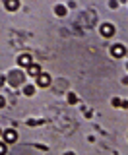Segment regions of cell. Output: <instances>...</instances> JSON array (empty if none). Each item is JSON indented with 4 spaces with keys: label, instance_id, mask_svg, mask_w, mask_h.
<instances>
[{
    "label": "cell",
    "instance_id": "8fae6325",
    "mask_svg": "<svg viewBox=\"0 0 128 155\" xmlns=\"http://www.w3.org/2000/svg\"><path fill=\"white\" fill-rule=\"evenodd\" d=\"M68 103H72V105H74V103H78V97L74 95V93H70V95H68Z\"/></svg>",
    "mask_w": 128,
    "mask_h": 155
},
{
    "label": "cell",
    "instance_id": "8992f818",
    "mask_svg": "<svg viewBox=\"0 0 128 155\" xmlns=\"http://www.w3.org/2000/svg\"><path fill=\"white\" fill-rule=\"evenodd\" d=\"M27 72H29V76L39 78V76H41V66H39V64H31V66L27 68Z\"/></svg>",
    "mask_w": 128,
    "mask_h": 155
},
{
    "label": "cell",
    "instance_id": "ba28073f",
    "mask_svg": "<svg viewBox=\"0 0 128 155\" xmlns=\"http://www.w3.org/2000/svg\"><path fill=\"white\" fill-rule=\"evenodd\" d=\"M12 78H14V80H12V84H14V85H18L19 81L23 80V76H22V74H12Z\"/></svg>",
    "mask_w": 128,
    "mask_h": 155
},
{
    "label": "cell",
    "instance_id": "5b68a950",
    "mask_svg": "<svg viewBox=\"0 0 128 155\" xmlns=\"http://www.w3.org/2000/svg\"><path fill=\"white\" fill-rule=\"evenodd\" d=\"M37 80H39V85H41V87L51 85V76H49V74H41V76L37 78Z\"/></svg>",
    "mask_w": 128,
    "mask_h": 155
},
{
    "label": "cell",
    "instance_id": "4fadbf2b",
    "mask_svg": "<svg viewBox=\"0 0 128 155\" xmlns=\"http://www.w3.org/2000/svg\"><path fill=\"white\" fill-rule=\"evenodd\" d=\"M120 103H122V101H120V99H116V97H115V99H113V105H115V107H119Z\"/></svg>",
    "mask_w": 128,
    "mask_h": 155
},
{
    "label": "cell",
    "instance_id": "3957f363",
    "mask_svg": "<svg viewBox=\"0 0 128 155\" xmlns=\"http://www.w3.org/2000/svg\"><path fill=\"white\" fill-rule=\"evenodd\" d=\"M4 140H6L8 143H14V142H18V134L14 132V130H6V132H4Z\"/></svg>",
    "mask_w": 128,
    "mask_h": 155
},
{
    "label": "cell",
    "instance_id": "2e32d148",
    "mask_svg": "<svg viewBox=\"0 0 128 155\" xmlns=\"http://www.w3.org/2000/svg\"><path fill=\"white\" fill-rule=\"evenodd\" d=\"M0 134H2V130H0Z\"/></svg>",
    "mask_w": 128,
    "mask_h": 155
},
{
    "label": "cell",
    "instance_id": "52a82bcc",
    "mask_svg": "<svg viewBox=\"0 0 128 155\" xmlns=\"http://www.w3.org/2000/svg\"><path fill=\"white\" fill-rule=\"evenodd\" d=\"M6 8L14 12V10H18V8H19V2H18V0H8V2H6Z\"/></svg>",
    "mask_w": 128,
    "mask_h": 155
},
{
    "label": "cell",
    "instance_id": "9a60e30c",
    "mask_svg": "<svg viewBox=\"0 0 128 155\" xmlns=\"http://www.w3.org/2000/svg\"><path fill=\"white\" fill-rule=\"evenodd\" d=\"M66 155H74V153H72V151H68V153H66Z\"/></svg>",
    "mask_w": 128,
    "mask_h": 155
},
{
    "label": "cell",
    "instance_id": "9c48e42d",
    "mask_svg": "<svg viewBox=\"0 0 128 155\" xmlns=\"http://www.w3.org/2000/svg\"><path fill=\"white\" fill-rule=\"evenodd\" d=\"M23 93H25V95H35V87H33V85H25Z\"/></svg>",
    "mask_w": 128,
    "mask_h": 155
},
{
    "label": "cell",
    "instance_id": "7a4b0ae2",
    "mask_svg": "<svg viewBox=\"0 0 128 155\" xmlns=\"http://www.w3.org/2000/svg\"><path fill=\"white\" fill-rule=\"evenodd\" d=\"M18 64L23 66V68H29V66L33 64V62H31V56H29V54H22V56L18 58Z\"/></svg>",
    "mask_w": 128,
    "mask_h": 155
},
{
    "label": "cell",
    "instance_id": "30bf717a",
    "mask_svg": "<svg viewBox=\"0 0 128 155\" xmlns=\"http://www.w3.org/2000/svg\"><path fill=\"white\" fill-rule=\"evenodd\" d=\"M55 12L58 14V16H66V8H64V6H56Z\"/></svg>",
    "mask_w": 128,
    "mask_h": 155
},
{
    "label": "cell",
    "instance_id": "6da1fadb",
    "mask_svg": "<svg viewBox=\"0 0 128 155\" xmlns=\"http://www.w3.org/2000/svg\"><path fill=\"white\" fill-rule=\"evenodd\" d=\"M101 35L103 37H113L115 35V27H113L111 23H103L101 25Z\"/></svg>",
    "mask_w": 128,
    "mask_h": 155
},
{
    "label": "cell",
    "instance_id": "7c38bea8",
    "mask_svg": "<svg viewBox=\"0 0 128 155\" xmlns=\"http://www.w3.org/2000/svg\"><path fill=\"white\" fill-rule=\"evenodd\" d=\"M4 153H6V145L0 142V155H4Z\"/></svg>",
    "mask_w": 128,
    "mask_h": 155
},
{
    "label": "cell",
    "instance_id": "5bb4252c",
    "mask_svg": "<svg viewBox=\"0 0 128 155\" xmlns=\"http://www.w3.org/2000/svg\"><path fill=\"white\" fill-rule=\"evenodd\" d=\"M0 107H4V97H0Z\"/></svg>",
    "mask_w": 128,
    "mask_h": 155
},
{
    "label": "cell",
    "instance_id": "277c9868",
    "mask_svg": "<svg viewBox=\"0 0 128 155\" xmlns=\"http://www.w3.org/2000/svg\"><path fill=\"white\" fill-rule=\"evenodd\" d=\"M111 52H113V56H116V58H120V56H124V47L122 45H115V47H111Z\"/></svg>",
    "mask_w": 128,
    "mask_h": 155
}]
</instances>
